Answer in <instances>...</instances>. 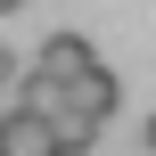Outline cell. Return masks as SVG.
Returning <instances> with one entry per match:
<instances>
[{
  "label": "cell",
  "mask_w": 156,
  "mask_h": 156,
  "mask_svg": "<svg viewBox=\"0 0 156 156\" xmlns=\"http://www.w3.org/2000/svg\"><path fill=\"white\" fill-rule=\"evenodd\" d=\"M16 82H25V66H16V49L0 41V90H16Z\"/></svg>",
  "instance_id": "cell-4"
},
{
  "label": "cell",
  "mask_w": 156,
  "mask_h": 156,
  "mask_svg": "<svg viewBox=\"0 0 156 156\" xmlns=\"http://www.w3.org/2000/svg\"><path fill=\"white\" fill-rule=\"evenodd\" d=\"M58 99H66V107H82L90 123H107V115H115V99H123V82H115L107 66H90V74H74V82H66Z\"/></svg>",
  "instance_id": "cell-3"
},
{
  "label": "cell",
  "mask_w": 156,
  "mask_h": 156,
  "mask_svg": "<svg viewBox=\"0 0 156 156\" xmlns=\"http://www.w3.org/2000/svg\"><path fill=\"white\" fill-rule=\"evenodd\" d=\"M90 66H99V49H90L82 33H49V41L33 49L25 82H58V90H66V82H74V74H90Z\"/></svg>",
  "instance_id": "cell-1"
},
{
  "label": "cell",
  "mask_w": 156,
  "mask_h": 156,
  "mask_svg": "<svg viewBox=\"0 0 156 156\" xmlns=\"http://www.w3.org/2000/svg\"><path fill=\"white\" fill-rule=\"evenodd\" d=\"M140 140H148V156H156V115H148V132H140Z\"/></svg>",
  "instance_id": "cell-5"
},
{
  "label": "cell",
  "mask_w": 156,
  "mask_h": 156,
  "mask_svg": "<svg viewBox=\"0 0 156 156\" xmlns=\"http://www.w3.org/2000/svg\"><path fill=\"white\" fill-rule=\"evenodd\" d=\"M16 8H25V0H0V16H16Z\"/></svg>",
  "instance_id": "cell-6"
},
{
  "label": "cell",
  "mask_w": 156,
  "mask_h": 156,
  "mask_svg": "<svg viewBox=\"0 0 156 156\" xmlns=\"http://www.w3.org/2000/svg\"><path fill=\"white\" fill-rule=\"evenodd\" d=\"M0 156H58V140L33 107H0Z\"/></svg>",
  "instance_id": "cell-2"
}]
</instances>
